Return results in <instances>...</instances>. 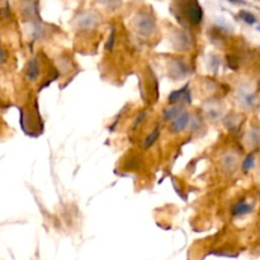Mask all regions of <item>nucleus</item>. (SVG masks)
Segmentation results:
<instances>
[{
    "label": "nucleus",
    "mask_w": 260,
    "mask_h": 260,
    "mask_svg": "<svg viewBox=\"0 0 260 260\" xmlns=\"http://www.w3.org/2000/svg\"><path fill=\"white\" fill-rule=\"evenodd\" d=\"M177 9L179 10L183 19L190 24H200L203 18V9L197 0H178Z\"/></svg>",
    "instance_id": "obj_1"
},
{
    "label": "nucleus",
    "mask_w": 260,
    "mask_h": 260,
    "mask_svg": "<svg viewBox=\"0 0 260 260\" xmlns=\"http://www.w3.org/2000/svg\"><path fill=\"white\" fill-rule=\"evenodd\" d=\"M189 86L185 85L184 88L179 89V90L173 91L169 95V102L170 103H177V102H190V94H189Z\"/></svg>",
    "instance_id": "obj_2"
},
{
    "label": "nucleus",
    "mask_w": 260,
    "mask_h": 260,
    "mask_svg": "<svg viewBox=\"0 0 260 260\" xmlns=\"http://www.w3.org/2000/svg\"><path fill=\"white\" fill-rule=\"evenodd\" d=\"M188 121H189V114L187 112H180L177 117L173 118L172 122V128L174 132H179L182 129L185 128V126L188 124Z\"/></svg>",
    "instance_id": "obj_3"
},
{
    "label": "nucleus",
    "mask_w": 260,
    "mask_h": 260,
    "mask_svg": "<svg viewBox=\"0 0 260 260\" xmlns=\"http://www.w3.org/2000/svg\"><path fill=\"white\" fill-rule=\"evenodd\" d=\"M251 211H253V206L249 205V203H246L245 201H240V202L236 203L235 207H234L233 215L234 216H243V215H246V213H250Z\"/></svg>",
    "instance_id": "obj_4"
},
{
    "label": "nucleus",
    "mask_w": 260,
    "mask_h": 260,
    "mask_svg": "<svg viewBox=\"0 0 260 260\" xmlns=\"http://www.w3.org/2000/svg\"><path fill=\"white\" fill-rule=\"evenodd\" d=\"M139 27L142 32H150L154 27V19L151 17H141L139 19Z\"/></svg>",
    "instance_id": "obj_5"
},
{
    "label": "nucleus",
    "mask_w": 260,
    "mask_h": 260,
    "mask_svg": "<svg viewBox=\"0 0 260 260\" xmlns=\"http://www.w3.org/2000/svg\"><path fill=\"white\" fill-rule=\"evenodd\" d=\"M38 65H37V61L32 60L29 63H28V68H27V76L30 79V80H36L38 76Z\"/></svg>",
    "instance_id": "obj_6"
},
{
    "label": "nucleus",
    "mask_w": 260,
    "mask_h": 260,
    "mask_svg": "<svg viewBox=\"0 0 260 260\" xmlns=\"http://www.w3.org/2000/svg\"><path fill=\"white\" fill-rule=\"evenodd\" d=\"M239 17H240L244 22L248 23V24H255L256 23L255 15H254L253 13L248 12V10H241V12L239 13Z\"/></svg>",
    "instance_id": "obj_7"
},
{
    "label": "nucleus",
    "mask_w": 260,
    "mask_h": 260,
    "mask_svg": "<svg viewBox=\"0 0 260 260\" xmlns=\"http://www.w3.org/2000/svg\"><path fill=\"white\" fill-rule=\"evenodd\" d=\"M159 139V128H155L154 129V132H152L151 135H150V136H147L146 139H145V142H144V146L146 147H150L151 146L152 144H154L155 141H156V140Z\"/></svg>",
    "instance_id": "obj_8"
},
{
    "label": "nucleus",
    "mask_w": 260,
    "mask_h": 260,
    "mask_svg": "<svg viewBox=\"0 0 260 260\" xmlns=\"http://www.w3.org/2000/svg\"><path fill=\"white\" fill-rule=\"evenodd\" d=\"M253 165H254V155H249L243 164L244 170H245V172H248V170H250L251 168H253Z\"/></svg>",
    "instance_id": "obj_9"
},
{
    "label": "nucleus",
    "mask_w": 260,
    "mask_h": 260,
    "mask_svg": "<svg viewBox=\"0 0 260 260\" xmlns=\"http://www.w3.org/2000/svg\"><path fill=\"white\" fill-rule=\"evenodd\" d=\"M113 43H114V30L112 32L111 37H109L108 45H107V50H112V47H113Z\"/></svg>",
    "instance_id": "obj_10"
},
{
    "label": "nucleus",
    "mask_w": 260,
    "mask_h": 260,
    "mask_svg": "<svg viewBox=\"0 0 260 260\" xmlns=\"http://www.w3.org/2000/svg\"><path fill=\"white\" fill-rule=\"evenodd\" d=\"M228 2L233 3V4H241V5H245L246 4L245 0H228Z\"/></svg>",
    "instance_id": "obj_11"
},
{
    "label": "nucleus",
    "mask_w": 260,
    "mask_h": 260,
    "mask_svg": "<svg viewBox=\"0 0 260 260\" xmlns=\"http://www.w3.org/2000/svg\"><path fill=\"white\" fill-rule=\"evenodd\" d=\"M3 57H4V56H3L2 50H0V62H2V61H3Z\"/></svg>",
    "instance_id": "obj_12"
},
{
    "label": "nucleus",
    "mask_w": 260,
    "mask_h": 260,
    "mask_svg": "<svg viewBox=\"0 0 260 260\" xmlns=\"http://www.w3.org/2000/svg\"><path fill=\"white\" fill-rule=\"evenodd\" d=\"M258 30H259V32H260V24L258 25Z\"/></svg>",
    "instance_id": "obj_13"
}]
</instances>
